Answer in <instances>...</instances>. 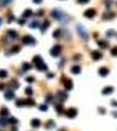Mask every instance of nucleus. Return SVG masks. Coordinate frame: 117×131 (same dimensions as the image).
I'll return each mask as SVG.
<instances>
[{"label":"nucleus","instance_id":"f257e3e1","mask_svg":"<svg viewBox=\"0 0 117 131\" xmlns=\"http://www.w3.org/2000/svg\"><path fill=\"white\" fill-rule=\"evenodd\" d=\"M51 15L52 17L55 18V19H57L58 21H60V22H67V21H69L70 20V17L67 15L66 12H64L62 11L61 10H59V9H54L52 13H51Z\"/></svg>","mask_w":117,"mask_h":131},{"label":"nucleus","instance_id":"f03ea898","mask_svg":"<svg viewBox=\"0 0 117 131\" xmlns=\"http://www.w3.org/2000/svg\"><path fill=\"white\" fill-rule=\"evenodd\" d=\"M32 61H33V63L35 64L37 69L39 70V71H46L47 69H48L47 66L44 63L43 59H42V58H41L39 55L35 56L33 58V59H32Z\"/></svg>","mask_w":117,"mask_h":131},{"label":"nucleus","instance_id":"7ed1b4c3","mask_svg":"<svg viewBox=\"0 0 117 131\" xmlns=\"http://www.w3.org/2000/svg\"><path fill=\"white\" fill-rule=\"evenodd\" d=\"M77 32L79 33V35L80 36L81 39H83L84 40H88L89 39V36H88V33H87V31L86 30V28L84 27L82 25H77Z\"/></svg>","mask_w":117,"mask_h":131},{"label":"nucleus","instance_id":"20e7f679","mask_svg":"<svg viewBox=\"0 0 117 131\" xmlns=\"http://www.w3.org/2000/svg\"><path fill=\"white\" fill-rule=\"evenodd\" d=\"M22 42L25 45H28V46H32L36 43V40L34 39L33 37L30 36V35H25V36L23 37L22 39Z\"/></svg>","mask_w":117,"mask_h":131},{"label":"nucleus","instance_id":"39448f33","mask_svg":"<svg viewBox=\"0 0 117 131\" xmlns=\"http://www.w3.org/2000/svg\"><path fill=\"white\" fill-rule=\"evenodd\" d=\"M61 50H62V47L59 45H56V46H54L52 49L50 50V54L53 57H58V56L60 54V52H61Z\"/></svg>","mask_w":117,"mask_h":131},{"label":"nucleus","instance_id":"423d86ee","mask_svg":"<svg viewBox=\"0 0 117 131\" xmlns=\"http://www.w3.org/2000/svg\"><path fill=\"white\" fill-rule=\"evenodd\" d=\"M96 15V11L93 9V8H90V9H87L85 12H84V16L88 18H93L94 17H95Z\"/></svg>","mask_w":117,"mask_h":131},{"label":"nucleus","instance_id":"0eeeda50","mask_svg":"<svg viewBox=\"0 0 117 131\" xmlns=\"http://www.w3.org/2000/svg\"><path fill=\"white\" fill-rule=\"evenodd\" d=\"M77 109L74 108H71L69 109H67V112H66V115H67V117L69 118H74L76 115H77Z\"/></svg>","mask_w":117,"mask_h":131},{"label":"nucleus","instance_id":"6e6552de","mask_svg":"<svg viewBox=\"0 0 117 131\" xmlns=\"http://www.w3.org/2000/svg\"><path fill=\"white\" fill-rule=\"evenodd\" d=\"M73 81L69 80V79H66L65 80V81H64V87H65V88L67 89V90H71V89L73 88Z\"/></svg>","mask_w":117,"mask_h":131},{"label":"nucleus","instance_id":"1a4fd4ad","mask_svg":"<svg viewBox=\"0 0 117 131\" xmlns=\"http://www.w3.org/2000/svg\"><path fill=\"white\" fill-rule=\"evenodd\" d=\"M49 26H50V21L46 19L43 22V24L41 25V26H40V31H41L42 33H44V32H46V31L48 29Z\"/></svg>","mask_w":117,"mask_h":131},{"label":"nucleus","instance_id":"9d476101","mask_svg":"<svg viewBox=\"0 0 117 131\" xmlns=\"http://www.w3.org/2000/svg\"><path fill=\"white\" fill-rule=\"evenodd\" d=\"M92 58H93V59H94V60H99V59H100L102 58V54H101L99 51L96 50V51L92 52Z\"/></svg>","mask_w":117,"mask_h":131},{"label":"nucleus","instance_id":"9b49d317","mask_svg":"<svg viewBox=\"0 0 117 131\" xmlns=\"http://www.w3.org/2000/svg\"><path fill=\"white\" fill-rule=\"evenodd\" d=\"M98 73H99V74H100V76H102V77H105V76H107V74H108V73H109V70H108L107 67H100V68L99 69Z\"/></svg>","mask_w":117,"mask_h":131},{"label":"nucleus","instance_id":"f8f14e48","mask_svg":"<svg viewBox=\"0 0 117 131\" xmlns=\"http://www.w3.org/2000/svg\"><path fill=\"white\" fill-rule=\"evenodd\" d=\"M14 93L11 90H8L7 92H5V94H4V98L8 100V101H11V100H12L14 98Z\"/></svg>","mask_w":117,"mask_h":131},{"label":"nucleus","instance_id":"ddd939ff","mask_svg":"<svg viewBox=\"0 0 117 131\" xmlns=\"http://www.w3.org/2000/svg\"><path fill=\"white\" fill-rule=\"evenodd\" d=\"M58 98L60 99L61 102H64L67 99V94H66V92L63 91L58 92Z\"/></svg>","mask_w":117,"mask_h":131},{"label":"nucleus","instance_id":"4468645a","mask_svg":"<svg viewBox=\"0 0 117 131\" xmlns=\"http://www.w3.org/2000/svg\"><path fill=\"white\" fill-rule=\"evenodd\" d=\"M40 124H41V122H40V121L39 119H37V118L32 119V120L31 121V125H32L33 128H39L40 126Z\"/></svg>","mask_w":117,"mask_h":131},{"label":"nucleus","instance_id":"2eb2a0df","mask_svg":"<svg viewBox=\"0 0 117 131\" xmlns=\"http://www.w3.org/2000/svg\"><path fill=\"white\" fill-rule=\"evenodd\" d=\"M113 91H114L113 87H106L102 90V94H103V95H110L111 93H113Z\"/></svg>","mask_w":117,"mask_h":131},{"label":"nucleus","instance_id":"dca6fc26","mask_svg":"<svg viewBox=\"0 0 117 131\" xmlns=\"http://www.w3.org/2000/svg\"><path fill=\"white\" fill-rule=\"evenodd\" d=\"M114 17H115V13L113 12H106L103 14V18L104 19H111Z\"/></svg>","mask_w":117,"mask_h":131},{"label":"nucleus","instance_id":"f3484780","mask_svg":"<svg viewBox=\"0 0 117 131\" xmlns=\"http://www.w3.org/2000/svg\"><path fill=\"white\" fill-rule=\"evenodd\" d=\"M80 71H81V69H80V66H74L72 69H71V72L74 73V74H78V73H80Z\"/></svg>","mask_w":117,"mask_h":131},{"label":"nucleus","instance_id":"a211bd4d","mask_svg":"<svg viewBox=\"0 0 117 131\" xmlns=\"http://www.w3.org/2000/svg\"><path fill=\"white\" fill-rule=\"evenodd\" d=\"M97 43H98V46H100V47H101V48H103V49H105V48L107 47V46H108V43H107V41L103 40V39L99 40Z\"/></svg>","mask_w":117,"mask_h":131},{"label":"nucleus","instance_id":"6ab92c4d","mask_svg":"<svg viewBox=\"0 0 117 131\" xmlns=\"http://www.w3.org/2000/svg\"><path fill=\"white\" fill-rule=\"evenodd\" d=\"M32 15V11L31 10V9H27L24 11V13L22 14V17L23 18H29Z\"/></svg>","mask_w":117,"mask_h":131},{"label":"nucleus","instance_id":"aec40b11","mask_svg":"<svg viewBox=\"0 0 117 131\" xmlns=\"http://www.w3.org/2000/svg\"><path fill=\"white\" fill-rule=\"evenodd\" d=\"M7 33H8V35H9L11 39H16V38L18 37L17 32H16V31H14V30H9Z\"/></svg>","mask_w":117,"mask_h":131},{"label":"nucleus","instance_id":"412c9836","mask_svg":"<svg viewBox=\"0 0 117 131\" xmlns=\"http://www.w3.org/2000/svg\"><path fill=\"white\" fill-rule=\"evenodd\" d=\"M31 28H32V29H35V28H38L39 26V21L38 20H33V21H32L29 25Z\"/></svg>","mask_w":117,"mask_h":131},{"label":"nucleus","instance_id":"4be33fe9","mask_svg":"<svg viewBox=\"0 0 117 131\" xmlns=\"http://www.w3.org/2000/svg\"><path fill=\"white\" fill-rule=\"evenodd\" d=\"M25 105V100H23V99H18L16 101V106L17 107H23Z\"/></svg>","mask_w":117,"mask_h":131},{"label":"nucleus","instance_id":"5701e85b","mask_svg":"<svg viewBox=\"0 0 117 131\" xmlns=\"http://www.w3.org/2000/svg\"><path fill=\"white\" fill-rule=\"evenodd\" d=\"M55 108H56V111H57L59 114H62V113L64 112V107H63V105H61V104L56 105Z\"/></svg>","mask_w":117,"mask_h":131},{"label":"nucleus","instance_id":"b1692460","mask_svg":"<svg viewBox=\"0 0 117 131\" xmlns=\"http://www.w3.org/2000/svg\"><path fill=\"white\" fill-rule=\"evenodd\" d=\"M8 123V120L5 116H2L0 117V125L1 126H5V125Z\"/></svg>","mask_w":117,"mask_h":131},{"label":"nucleus","instance_id":"393cba45","mask_svg":"<svg viewBox=\"0 0 117 131\" xmlns=\"http://www.w3.org/2000/svg\"><path fill=\"white\" fill-rule=\"evenodd\" d=\"M8 115H9V110L7 108H4L0 110V115L1 116H7Z\"/></svg>","mask_w":117,"mask_h":131},{"label":"nucleus","instance_id":"a878e982","mask_svg":"<svg viewBox=\"0 0 117 131\" xmlns=\"http://www.w3.org/2000/svg\"><path fill=\"white\" fill-rule=\"evenodd\" d=\"M22 68H23L24 71H28V70H30L32 68V65L27 62H25L23 64V66H22Z\"/></svg>","mask_w":117,"mask_h":131},{"label":"nucleus","instance_id":"bb28decb","mask_svg":"<svg viewBox=\"0 0 117 131\" xmlns=\"http://www.w3.org/2000/svg\"><path fill=\"white\" fill-rule=\"evenodd\" d=\"M53 36L54 38H56V39L60 38V37L61 36V30L60 29L55 30V31L53 32Z\"/></svg>","mask_w":117,"mask_h":131},{"label":"nucleus","instance_id":"cd10ccee","mask_svg":"<svg viewBox=\"0 0 117 131\" xmlns=\"http://www.w3.org/2000/svg\"><path fill=\"white\" fill-rule=\"evenodd\" d=\"M25 105H28V106H34V105H35V101L32 98H28L27 100H25Z\"/></svg>","mask_w":117,"mask_h":131},{"label":"nucleus","instance_id":"c85d7f7f","mask_svg":"<svg viewBox=\"0 0 117 131\" xmlns=\"http://www.w3.org/2000/svg\"><path fill=\"white\" fill-rule=\"evenodd\" d=\"M18 122V121L14 117H10L8 119V123H10V124L15 125V124H17Z\"/></svg>","mask_w":117,"mask_h":131},{"label":"nucleus","instance_id":"c756f323","mask_svg":"<svg viewBox=\"0 0 117 131\" xmlns=\"http://www.w3.org/2000/svg\"><path fill=\"white\" fill-rule=\"evenodd\" d=\"M7 75H8L7 71L4 70V69H1V70H0V78L4 79V78H5V77H7Z\"/></svg>","mask_w":117,"mask_h":131},{"label":"nucleus","instance_id":"7c9ffc66","mask_svg":"<svg viewBox=\"0 0 117 131\" xmlns=\"http://www.w3.org/2000/svg\"><path fill=\"white\" fill-rule=\"evenodd\" d=\"M10 3H11V0H0V5L2 7L6 6Z\"/></svg>","mask_w":117,"mask_h":131},{"label":"nucleus","instance_id":"2f4dec72","mask_svg":"<svg viewBox=\"0 0 117 131\" xmlns=\"http://www.w3.org/2000/svg\"><path fill=\"white\" fill-rule=\"evenodd\" d=\"M54 126V121H52V120H50V121H47V123H46V128H53Z\"/></svg>","mask_w":117,"mask_h":131},{"label":"nucleus","instance_id":"473e14b6","mask_svg":"<svg viewBox=\"0 0 117 131\" xmlns=\"http://www.w3.org/2000/svg\"><path fill=\"white\" fill-rule=\"evenodd\" d=\"M20 51V47L18 46H15L12 47V49H11V52L12 53H17Z\"/></svg>","mask_w":117,"mask_h":131},{"label":"nucleus","instance_id":"72a5a7b5","mask_svg":"<svg viewBox=\"0 0 117 131\" xmlns=\"http://www.w3.org/2000/svg\"><path fill=\"white\" fill-rule=\"evenodd\" d=\"M115 35V32L114 30H109L107 32V37H114Z\"/></svg>","mask_w":117,"mask_h":131},{"label":"nucleus","instance_id":"f704fd0d","mask_svg":"<svg viewBox=\"0 0 117 131\" xmlns=\"http://www.w3.org/2000/svg\"><path fill=\"white\" fill-rule=\"evenodd\" d=\"M11 85L12 86V87H13L14 89H16L18 87V83L16 80H11Z\"/></svg>","mask_w":117,"mask_h":131},{"label":"nucleus","instance_id":"c9c22d12","mask_svg":"<svg viewBox=\"0 0 117 131\" xmlns=\"http://www.w3.org/2000/svg\"><path fill=\"white\" fill-rule=\"evenodd\" d=\"M111 54L113 56H117V46H114L111 49Z\"/></svg>","mask_w":117,"mask_h":131},{"label":"nucleus","instance_id":"e433bc0d","mask_svg":"<svg viewBox=\"0 0 117 131\" xmlns=\"http://www.w3.org/2000/svg\"><path fill=\"white\" fill-rule=\"evenodd\" d=\"M32 93H33V92H32V89L31 88V87H26V88H25V94H26V95H32Z\"/></svg>","mask_w":117,"mask_h":131},{"label":"nucleus","instance_id":"4c0bfd02","mask_svg":"<svg viewBox=\"0 0 117 131\" xmlns=\"http://www.w3.org/2000/svg\"><path fill=\"white\" fill-rule=\"evenodd\" d=\"M47 108H47V106L45 104H42L39 106V110H41V111H46Z\"/></svg>","mask_w":117,"mask_h":131},{"label":"nucleus","instance_id":"58836bf2","mask_svg":"<svg viewBox=\"0 0 117 131\" xmlns=\"http://www.w3.org/2000/svg\"><path fill=\"white\" fill-rule=\"evenodd\" d=\"M53 95H51V94H49V95L46 96V102H51L53 101Z\"/></svg>","mask_w":117,"mask_h":131},{"label":"nucleus","instance_id":"ea45409f","mask_svg":"<svg viewBox=\"0 0 117 131\" xmlns=\"http://www.w3.org/2000/svg\"><path fill=\"white\" fill-rule=\"evenodd\" d=\"M25 80H26L27 82H29V83H32V82L34 81V78L32 77V76H29V77H27V78L25 79Z\"/></svg>","mask_w":117,"mask_h":131},{"label":"nucleus","instance_id":"a19ab883","mask_svg":"<svg viewBox=\"0 0 117 131\" xmlns=\"http://www.w3.org/2000/svg\"><path fill=\"white\" fill-rule=\"evenodd\" d=\"M90 0H77V2L79 4H87L88 2H89Z\"/></svg>","mask_w":117,"mask_h":131},{"label":"nucleus","instance_id":"79ce46f5","mask_svg":"<svg viewBox=\"0 0 117 131\" xmlns=\"http://www.w3.org/2000/svg\"><path fill=\"white\" fill-rule=\"evenodd\" d=\"M37 15H38V16H39V17L43 16V15H44V11L43 10H39V11L37 12Z\"/></svg>","mask_w":117,"mask_h":131},{"label":"nucleus","instance_id":"37998d69","mask_svg":"<svg viewBox=\"0 0 117 131\" xmlns=\"http://www.w3.org/2000/svg\"><path fill=\"white\" fill-rule=\"evenodd\" d=\"M13 20H15V17L13 16V15H11L10 18H9V21H8V23H11V21H13Z\"/></svg>","mask_w":117,"mask_h":131},{"label":"nucleus","instance_id":"c03bdc74","mask_svg":"<svg viewBox=\"0 0 117 131\" xmlns=\"http://www.w3.org/2000/svg\"><path fill=\"white\" fill-rule=\"evenodd\" d=\"M25 23V19H21V18H20V19L18 20V24H19V25H23Z\"/></svg>","mask_w":117,"mask_h":131},{"label":"nucleus","instance_id":"a18cd8bd","mask_svg":"<svg viewBox=\"0 0 117 131\" xmlns=\"http://www.w3.org/2000/svg\"><path fill=\"white\" fill-rule=\"evenodd\" d=\"M4 84L0 83V90H4Z\"/></svg>","mask_w":117,"mask_h":131},{"label":"nucleus","instance_id":"49530a36","mask_svg":"<svg viewBox=\"0 0 117 131\" xmlns=\"http://www.w3.org/2000/svg\"><path fill=\"white\" fill-rule=\"evenodd\" d=\"M33 1V3H35V4H40L43 0H32Z\"/></svg>","mask_w":117,"mask_h":131},{"label":"nucleus","instance_id":"de8ad7c7","mask_svg":"<svg viewBox=\"0 0 117 131\" xmlns=\"http://www.w3.org/2000/svg\"><path fill=\"white\" fill-rule=\"evenodd\" d=\"M47 77H48V78H53V73H48V74H47Z\"/></svg>","mask_w":117,"mask_h":131},{"label":"nucleus","instance_id":"09e8293b","mask_svg":"<svg viewBox=\"0 0 117 131\" xmlns=\"http://www.w3.org/2000/svg\"><path fill=\"white\" fill-rule=\"evenodd\" d=\"M112 105H113V106H116L117 107V102H112Z\"/></svg>","mask_w":117,"mask_h":131},{"label":"nucleus","instance_id":"8fccbe9b","mask_svg":"<svg viewBox=\"0 0 117 131\" xmlns=\"http://www.w3.org/2000/svg\"><path fill=\"white\" fill-rule=\"evenodd\" d=\"M11 131H18V129L16 128H12V129H11Z\"/></svg>","mask_w":117,"mask_h":131},{"label":"nucleus","instance_id":"3c124183","mask_svg":"<svg viewBox=\"0 0 117 131\" xmlns=\"http://www.w3.org/2000/svg\"><path fill=\"white\" fill-rule=\"evenodd\" d=\"M1 23H2V18H0V25H1Z\"/></svg>","mask_w":117,"mask_h":131},{"label":"nucleus","instance_id":"603ef678","mask_svg":"<svg viewBox=\"0 0 117 131\" xmlns=\"http://www.w3.org/2000/svg\"><path fill=\"white\" fill-rule=\"evenodd\" d=\"M0 131H2V130H0Z\"/></svg>","mask_w":117,"mask_h":131}]
</instances>
